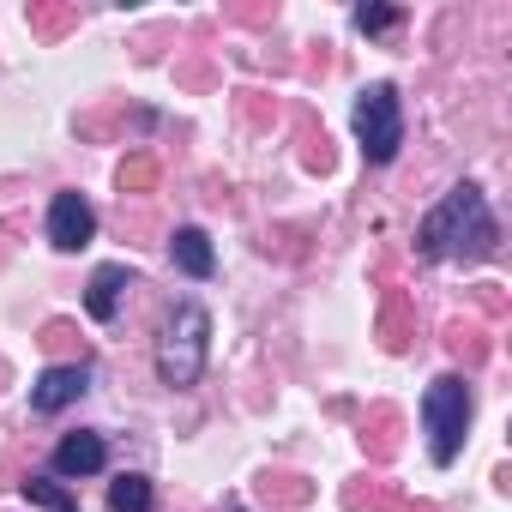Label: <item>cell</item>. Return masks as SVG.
Masks as SVG:
<instances>
[{"instance_id": "cell-1", "label": "cell", "mask_w": 512, "mask_h": 512, "mask_svg": "<svg viewBox=\"0 0 512 512\" xmlns=\"http://www.w3.org/2000/svg\"><path fill=\"white\" fill-rule=\"evenodd\" d=\"M470 253V260H482V253L494 247V217H488V205H482V193L464 181V187H452L428 217H422V229H416V253L422 260H440V253Z\"/></svg>"}, {"instance_id": "cell-2", "label": "cell", "mask_w": 512, "mask_h": 512, "mask_svg": "<svg viewBox=\"0 0 512 512\" xmlns=\"http://www.w3.org/2000/svg\"><path fill=\"white\" fill-rule=\"evenodd\" d=\"M422 428H428V458L434 464H452L464 452V434H470V386L458 374H440L422 392Z\"/></svg>"}, {"instance_id": "cell-3", "label": "cell", "mask_w": 512, "mask_h": 512, "mask_svg": "<svg viewBox=\"0 0 512 512\" xmlns=\"http://www.w3.org/2000/svg\"><path fill=\"white\" fill-rule=\"evenodd\" d=\"M205 344H211V320L199 302H181L169 314V332H163V350H157V374L163 386H193L199 368H205Z\"/></svg>"}, {"instance_id": "cell-4", "label": "cell", "mask_w": 512, "mask_h": 512, "mask_svg": "<svg viewBox=\"0 0 512 512\" xmlns=\"http://www.w3.org/2000/svg\"><path fill=\"white\" fill-rule=\"evenodd\" d=\"M356 139H362L368 163H392L398 157V145H404V109H398L392 85H368L356 97Z\"/></svg>"}, {"instance_id": "cell-5", "label": "cell", "mask_w": 512, "mask_h": 512, "mask_svg": "<svg viewBox=\"0 0 512 512\" xmlns=\"http://www.w3.org/2000/svg\"><path fill=\"white\" fill-rule=\"evenodd\" d=\"M97 235V211H91V199L85 193H55V205H49V241L55 247H85Z\"/></svg>"}, {"instance_id": "cell-6", "label": "cell", "mask_w": 512, "mask_h": 512, "mask_svg": "<svg viewBox=\"0 0 512 512\" xmlns=\"http://www.w3.org/2000/svg\"><path fill=\"white\" fill-rule=\"evenodd\" d=\"M85 398V368H49L37 386H31V410L37 416H55V410H67V404H79Z\"/></svg>"}, {"instance_id": "cell-7", "label": "cell", "mask_w": 512, "mask_h": 512, "mask_svg": "<svg viewBox=\"0 0 512 512\" xmlns=\"http://www.w3.org/2000/svg\"><path fill=\"white\" fill-rule=\"evenodd\" d=\"M103 464H109L103 434H67V440L55 446V470H61V476H97Z\"/></svg>"}, {"instance_id": "cell-8", "label": "cell", "mask_w": 512, "mask_h": 512, "mask_svg": "<svg viewBox=\"0 0 512 512\" xmlns=\"http://www.w3.org/2000/svg\"><path fill=\"white\" fill-rule=\"evenodd\" d=\"M169 260H175L187 278H211V272H217V253H211L205 229H175V235H169Z\"/></svg>"}, {"instance_id": "cell-9", "label": "cell", "mask_w": 512, "mask_h": 512, "mask_svg": "<svg viewBox=\"0 0 512 512\" xmlns=\"http://www.w3.org/2000/svg\"><path fill=\"white\" fill-rule=\"evenodd\" d=\"M121 290H127V272H121V266H103V272L91 278V296H85L91 320H115V308H121Z\"/></svg>"}, {"instance_id": "cell-10", "label": "cell", "mask_w": 512, "mask_h": 512, "mask_svg": "<svg viewBox=\"0 0 512 512\" xmlns=\"http://www.w3.org/2000/svg\"><path fill=\"white\" fill-rule=\"evenodd\" d=\"M109 506H115V512H151L157 494H151L145 476H115V482H109Z\"/></svg>"}, {"instance_id": "cell-11", "label": "cell", "mask_w": 512, "mask_h": 512, "mask_svg": "<svg viewBox=\"0 0 512 512\" xmlns=\"http://www.w3.org/2000/svg\"><path fill=\"white\" fill-rule=\"evenodd\" d=\"M25 500H31V506H49V512H79V506H73V494H67V488H55L49 476H25Z\"/></svg>"}, {"instance_id": "cell-12", "label": "cell", "mask_w": 512, "mask_h": 512, "mask_svg": "<svg viewBox=\"0 0 512 512\" xmlns=\"http://www.w3.org/2000/svg\"><path fill=\"white\" fill-rule=\"evenodd\" d=\"M356 25H362L368 37H386V31L404 25V13H398V7H356Z\"/></svg>"}, {"instance_id": "cell-13", "label": "cell", "mask_w": 512, "mask_h": 512, "mask_svg": "<svg viewBox=\"0 0 512 512\" xmlns=\"http://www.w3.org/2000/svg\"><path fill=\"white\" fill-rule=\"evenodd\" d=\"M151 181H157V163H151V157H127V163H121V187H127V193H145Z\"/></svg>"}, {"instance_id": "cell-14", "label": "cell", "mask_w": 512, "mask_h": 512, "mask_svg": "<svg viewBox=\"0 0 512 512\" xmlns=\"http://www.w3.org/2000/svg\"><path fill=\"white\" fill-rule=\"evenodd\" d=\"M410 512H428V506H410Z\"/></svg>"}, {"instance_id": "cell-15", "label": "cell", "mask_w": 512, "mask_h": 512, "mask_svg": "<svg viewBox=\"0 0 512 512\" xmlns=\"http://www.w3.org/2000/svg\"><path fill=\"white\" fill-rule=\"evenodd\" d=\"M229 512H241V506H229Z\"/></svg>"}]
</instances>
